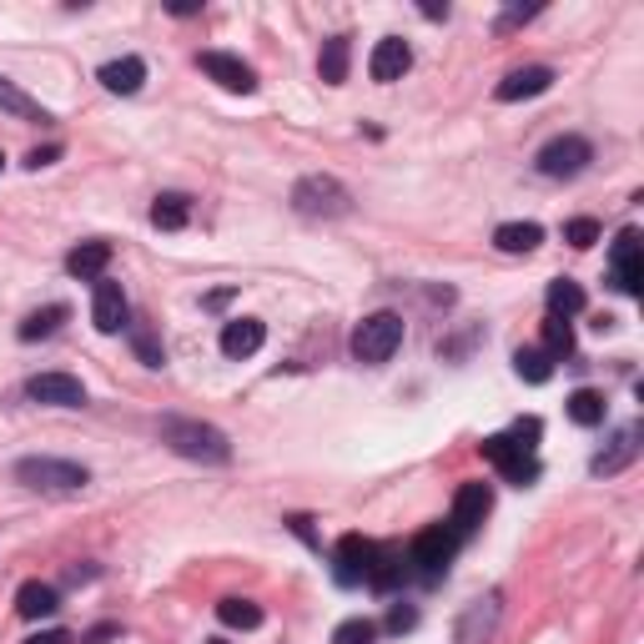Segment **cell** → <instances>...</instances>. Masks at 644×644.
<instances>
[{
	"label": "cell",
	"mask_w": 644,
	"mask_h": 644,
	"mask_svg": "<svg viewBox=\"0 0 644 644\" xmlns=\"http://www.w3.org/2000/svg\"><path fill=\"white\" fill-rule=\"evenodd\" d=\"M584 313V288L579 282H569V277H559V282H549V317H574Z\"/></svg>",
	"instance_id": "26"
},
{
	"label": "cell",
	"mask_w": 644,
	"mask_h": 644,
	"mask_svg": "<svg viewBox=\"0 0 644 644\" xmlns=\"http://www.w3.org/2000/svg\"><path fill=\"white\" fill-rule=\"evenodd\" d=\"M15 478L36 494H81L92 484V474L81 463H66V459H21L15 463Z\"/></svg>",
	"instance_id": "2"
},
{
	"label": "cell",
	"mask_w": 644,
	"mask_h": 644,
	"mask_svg": "<svg viewBox=\"0 0 644 644\" xmlns=\"http://www.w3.org/2000/svg\"><path fill=\"white\" fill-rule=\"evenodd\" d=\"M106 640H117V624H101V630L86 634V644H106Z\"/></svg>",
	"instance_id": "38"
},
{
	"label": "cell",
	"mask_w": 644,
	"mask_h": 644,
	"mask_svg": "<svg viewBox=\"0 0 644 644\" xmlns=\"http://www.w3.org/2000/svg\"><path fill=\"white\" fill-rule=\"evenodd\" d=\"M263 342H267V328L257 323V317H232V323L222 328V353L227 357H252Z\"/></svg>",
	"instance_id": "17"
},
{
	"label": "cell",
	"mask_w": 644,
	"mask_h": 644,
	"mask_svg": "<svg viewBox=\"0 0 644 644\" xmlns=\"http://www.w3.org/2000/svg\"><path fill=\"white\" fill-rule=\"evenodd\" d=\"M398 579H403V554H398V549H378L368 584H373V590H393Z\"/></svg>",
	"instance_id": "30"
},
{
	"label": "cell",
	"mask_w": 644,
	"mask_h": 644,
	"mask_svg": "<svg viewBox=\"0 0 644 644\" xmlns=\"http://www.w3.org/2000/svg\"><path fill=\"white\" fill-rule=\"evenodd\" d=\"M488 509H494V488L488 484H463L459 494H453V519H448V528L474 534V528L488 519Z\"/></svg>",
	"instance_id": "10"
},
{
	"label": "cell",
	"mask_w": 644,
	"mask_h": 644,
	"mask_svg": "<svg viewBox=\"0 0 644 644\" xmlns=\"http://www.w3.org/2000/svg\"><path fill=\"white\" fill-rule=\"evenodd\" d=\"M494 242H499V252H534L544 242V227L539 222H503L499 232H494Z\"/></svg>",
	"instance_id": "22"
},
{
	"label": "cell",
	"mask_w": 644,
	"mask_h": 644,
	"mask_svg": "<svg viewBox=\"0 0 644 644\" xmlns=\"http://www.w3.org/2000/svg\"><path fill=\"white\" fill-rule=\"evenodd\" d=\"M132 348L142 353L146 368H161V363H167V353H161V342H157V332H151V328H136L132 332Z\"/></svg>",
	"instance_id": "34"
},
{
	"label": "cell",
	"mask_w": 644,
	"mask_h": 644,
	"mask_svg": "<svg viewBox=\"0 0 644 644\" xmlns=\"http://www.w3.org/2000/svg\"><path fill=\"white\" fill-rule=\"evenodd\" d=\"M569 418H574L579 428H594V423H605V398L594 393V388H579V393L569 398Z\"/></svg>",
	"instance_id": "29"
},
{
	"label": "cell",
	"mask_w": 644,
	"mask_h": 644,
	"mask_svg": "<svg viewBox=\"0 0 644 644\" xmlns=\"http://www.w3.org/2000/svg\"><path fill=\"white\" fill-rule=\"evenodd\" d=\"M544 353H549V357H569V353H574V328H569L564 317H549V323H544Z\"/></svg>",
	"instance_id": "31"
},
{
	"label": "cell",
	"mask_w": 644,
	"mask_h": 644,
	"mask_svg": "<svg viewBox=\"0 0 644 644\" xmlns=\"http://www.w3.org/2000/svg\"><path fill=\"white\" fill-rule=\"evenodd\" d=\"M26 644H71V634L66 630H46V634H31Z\"/></svg>",
	"instance_id": "37"
},
{
	"label": "cell",
	"mask_w": 644,
	"mask_h": 644,
	"mask_svg": "<svg viewBox=\"0 0 644 644\" xmlns=\"http://www.w3.org/2000/svg\"><path fill=\"white\" fill-rule=\"evenodd\" d=\"M413 624H418V615H413V609H393V615H388V630H393V634L413 630Z\"/></svg>",
	"instance_id": "36"
},
{
	"label": "cell",
	"mask_w": 644,
	"mask_h": 644,
	"mask_svg": "<svg viewBox=\"0 0 644 644\" xmlns=\"http://www.w3.org/2000/svg\"><path fill=\"white\" fill-rule=\"evenodd\" d=\"M554 86V71L549 66H524V71H509V76L494 86L499 101H528V96H544Z\"/></svg>",
	"instance_id": "14"
},
{
	"label": "cell",
	"mask_w": 644,
	"mask_h": 644,
	"mask_svg": "<svg viewBox=\"0 0 644 644\" xmlns=\"http://www.w3.org/2000/svg\"><path fill=\"white\" fill-rule=\"evenodd\" d=\"M634 453H640V423H630V428H619V434H615V448L594 459V474H619L624 463H634Z\"/></svg>",
	"instance_id": "20"
},
{
	"label": "cell",
	"mask_w": 644,
	"mask_h": 644,
	"mask_svg": "<svg viewBox=\"0 0 644 644\" xmlns=\"http://www.w3.org/2000/svg\"><path fill=\"white\" fill-rule=\"evenodd\" d=\"M564 242L569 247H594V242H599V222H594V217H574V222H564Z\"/></svg>",
	"instance_id": "32"
},
{
	"label": "cell",
	"mask_w": 644,
	"mask_h": 644,
	"mask_svg": "<svg viewBox=\"0 0 644 644\" xmlns=\"http://www.w3.org/2000/svg\"><path fill=\"white\" fill-rule=\"evenodd\" d=\"M513 373H519L524 382H549L554 357L544 353V348H519V353H513Z\"/></svg>",
	"instance_id": "28"
},
{
	"label": "cell",
	"mask_w": 644,
	"mask_h": 644,
	"mask_svg": "<svg viewBox=\"0 0 644 644\" xmlns=\"http://www.w3.org/2000/svg\"><path fill=\"white\" fill-rule=\"evenodd\" d=\"M373 559H378V544L363 539V534H348L338 544V584H368Z\"/></svg>",
	"instance_id": "12"
},
{
	"label": "cell",
	"mask_w": 644,
	"mask_h": 644,
	"mask_svg": "<svg viewBox=\"0 0 644 644\" xmlns=\"http://www.w3.org/2000/svg\"><path fill=\"white\" fill-rule=\"evenodd\" d=\"M348 61H353V46H348V36L323 40V61H317V71H323V81H328V86H342V81H348Z\"/></svg>",
	"instance_id": "23"
},
{
	"label": "cell",
	"mask_w": 644,
	"mask_h": 644,
	"mask_svg": "<svg viewBox=\"0 0 644 644\" xmlns=\"http://www.w3.org/2000/svg\"><path fill=\"white\" fill-rule=\"evenodd\" d=\"M459 544H463V534L459 528H448V524H434V528H423L418 539H413V549H408V559L423 569V574L434 579V574H443L448 564H453V554H459Z\"/></svg>",
	"instance_id": "7"
},
{
	"label": "cell",
	"mask_w": 644,
	"mask_h": 644,
	"mask_svg": "<svg viewBox=\"0 0 644 644\" xmlns=\"http://www.w3.org/2000/svg\"><path fill=\"white\" fill-rule=\"evenodd\" d=\"M15 609H21V619H46L61 609V594H56L51 584H40V579H26L21 594H15Z\"/></svg>",
	"instance_id": "19"
},
{
	"label": "cell",
	"mask_w": 644,
	"mask_h": 644,
	"mask_svg": "<svg viewBox=\"0 0 644 644\" xmlns=\"http://www.w3.org/2000/svg\"><path fill=\"white\" fill-rule=\"evenodd\" d=\"M106 263H111V247H106V242H81V247L66 257V272L81 277V282H101Z\"/></svg>",
	"instance_id": "18"
},
{
	"label": "cell",
	"mask_w": 644,
	"mask_h": 644,
	"mask_svg": "<svg viewBox=\"0 0 644 644\" xmlns=\"http://www.w3.org/2000/svg\"><path fill=\"white\" fill-rule=\"evenodd\" d=\"M161 443H171L182 459H197V463H227L232 459V443H227L222 428L197 418H161Z\"/></svg>",
	"instance_id": "1"
},
{
	"label": "cell",
	"mask_w": 644,
	"mask_h": 644,
	"mask_svg": "<svg viewBox=\"0 0 644 644\" xmlns=\"http://www.w3.org/2000/svg\"><path fill=\"white\" fill-rule=\"evenodd\" d=\"M146 81V61L142 56H121V61H106L101 66V86L111 96H136Z\"/></svg>",
	"instance_id": "16"
},
{
	"label": "cell",
	"mask_w": 644,
	"mask_h": 644,
	"mask_svg": "<svg viewBox=\"0 0 644 644\" xmlns=\"http://www.w3.org/2000/svg\"><path fill=\"white\" fill-rule=\"evenodd\" d=\"M26 398L31 403H51V408H81L86 403V388L71 373H36L26 382Z\"/></svg>",
	"instance_id": "9"
},
{
	"label": "cell",
	"mask_w": 644,
	"mask_h": 644,
	"mask_svg": "<svg viewBox=\"0 0 644 644\" xmlns=\"http://www.w3.org/2000/svg\"><path fill=\"white\" fill-rule=\"evenodd\" d=\"M56 157H61V146H36V151L26 157V167H31V171H40V167H51Z\"/></svg>",
	"instance_id": "35"
},
{
	"label": "cell",
	"mask_w": 644,
	"mask_h": 644,
	"mask_svg": "<svg viewBox=\"0 0 644 644\" xmlns=\"http://www.w3.org/2000/svg\"><path fill=\"white\" fill-rule=\"evenodd\" d=\"M0 167H5V157H0Z\"/></svg>",
	"instance_id": "39"
},
{
	"label": "cell",
	"mask_w": 644,
	"mask_h": 644,
	"mask_svg": "<svg viewBox=\"0 0 644 644\" xmlns=\"http://www.w3.org/2000/svg\"><path fill=\"white\" fill-rule=\"evenodd\" d=\"M590 161H594V146L584 142V136H554L539 157H534V167H539L544 177H554V182H569V177H579Z\"/></svg>",
	"instance_id": "5"
},
{
	"label": "cell",
	"mask_w": 644,
	"mask_h": 644,
	"mask_svg": "<svg viewBox=\"0 0 644 644\" xmlns=\"http://www.w3.org/2000/svg\"><path fill=\"white\" fill-rule=\"evenodd\" d=\"M640 282H644V267H640V232L624 227L615 238V288L624 297H640Z\"/></svg>",
	"instance_id": "11"
},
{
	"label": "cell",
	"mask_w": 644,
	"mask_h": 644,
	"mask_svg": "<svg viewBox=\"0 0 644 644\" xmlns=\"http://www.w3.org/2000/svg\"><path fill=\"white\" fill-rule=\"evenodd\" d=\"M92 323L101 332H121L126 328V292H121V282H96V303H92Z\"/></svg>",
	"instance_id": "15"
},
{
	"label": "cell",
	"mask_w": 644,
	"mask_h": 644,
	"mask_svg": "<svg viewBox=\"0 0 644 644\" xmlns=\"http://www.w3.org/2000/svg\"><path fill=\"white\" fill-rule=\"evenodd\" d=\"M484 459L494 463V469H499L503 478H509V484H534V478H539V459H534V453H528L524 443H513L509 434H494V438H484Z\"/></svg>",
	"instance_id": "6"
},
{
	"label": "cell",
	"mask_w": 644,
	"mask_h": 644,
	"mask_svg": "<svg viewBox=\"0 0 644 644\" xmlns=\"http://www.w3.org/2000/svg\"><path fill=\"white\" fill-rule=\"evenodd\" d=\"M217 619H222L227 630H257L263 624V605H252V599H222Z\"/></svg>",
	"instance_id": "27"
},
{
	"label": "cell",
	"mask_w": 644,
	"mask_h": 644,
	"mask_svg": "<svg viewBox=\"0 0 644 644\" xmlns=\"http://www.w3.org/2000/svg\"><path fill=\"white\" fill-rule=\"evenodd\" d=\"M71 317L66 303H51V307H40V313H31L26 323H21V342H40V338H51L61 323Z\"/></svg>",
	"instance_id": "25"
},
{
	"label": "cell",
	"mask_w": 644,
	"mask_h": 644,
	"mask_svg": "<svg viewBox=\"0 0 644 644\" xmlns=\"http://www.w3.org/2000/svg\"><path fill=\"white\" fill-rule=\"evenodd\" d=\"M292 207L303 211V217H342V211L353 207V197H348V186L338 177H303V182L292 186Z\"/></svg>",
	"instance_id": "4"
},
{
	"label": "cell",
	"mask_w": 644,
	"mask_h": 644,
	"mask_svg": "<svg viewBox=\"0 0 644 644\" xmlns=\"http://www.w3.org/2000/svg\"><path fill=\"white\" fill-rule=\"evenodd\" d=\"M398 342H403V317L398 313H373V317H363L357 332H353V357L378 368V363H388V357L398 353Z\"/></svg>",
	"instance_id": "3"
},
{
	"label": "cell",
	"mask_w": 644,
	"mask_h": 644,
	"mask_svg": "<svg viewBox=\"0 0 644 644\" xmlns=\"http://www.w3.org/2000/svg\"><path fill=\"white\" fill-rule=\"evenodd\" d=\"M197 66L207 71L222 92H238V96H252L257 92V71L247 66V61H238V56H227V51H202L197 56Z\"/></svg>",
	"instance_id": "8"
},
{
	"label": "cell",
	"mask_w": 644,
	"mask_h": 644,
	"mask_svg": "<svg viewBox=\"0 0 644 644\" xmlns=\"http://www.w3.org/2000/svg\"><path fill=\"white\" fill-rule=\"evenodd\" d=\"M373 634H378L373 619H348V624L332 630V644H373Z\"/></svg>",
	"instance_id": "33"
},
{
	"label": "cell",
	"mask_w": 644,
	"mask_h": 644,
	"mask_svg": "<svg viewBox=\"0 0 644 644\" xmlns=\"http://www.w3.org/2000/svg\"><path fill=\"white\" fill-rule=\"evenodd\" d=\"M413 66V46H408L403 36H382L378 46H373V61H368V71H373V81H403V71Z\"/></svg>",
	"instance_id": "13"
},
{
	"label": "cell",
	"mask_w": 644,
	"mask_h": 644,
	"mask_svg": "<svg viewBox=\"0 0 644 644\" xmlns=\"http://www.w3.org/2000/svg\"><path fill=\"white\" fill-rule=\"evenodd\" d=\"M0 111H11V117H21V121H51V111H46V106L31 101V96L21 92L15 81H5V76H0Z\"/></svg>",
	"instance_id": "24"
},
{
	"label": "cell",
	"mask_w": 644,
	"mask_h": 644,
	"mask_svg": "<svg viewBox=\"0 0 644 644\" xmlns=\"http://www.w3.org/2000/svg\"><path fill=\"white\" fill-rule=\"evenodd\" d=\"M186 217H192V197H182V192H161L151 202V227L157 232H177V227H186Z\"/></svg>",
	"instance_id": "21"
}]
</instances>
